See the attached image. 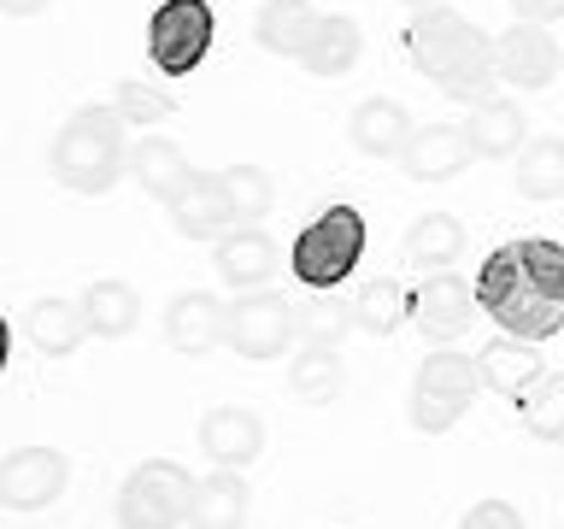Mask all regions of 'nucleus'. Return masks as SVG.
Returning <instances> with one entry per match:
<instances>
[{"label":"nucleus","mask_w":564,"mask_h":529,"mask_svg":"<svg viewBox=\"0 0 564 529\" xmlns=\"http://www.w3.org/2000/svg\"><path fill=\"white\" fill-rule=\"evenodd\" d=\"M412 65L430 77L447 100H465V106H482L494 100V35H482L465 12L453 7H423L412 18Z\"/></svg>","instance_id":"obj_1"},{"label":"nucleus","mask_w":564,"mask_h":529,"mask_svg":"<svg viewBox=\"0 0 564 529\" xmlns=\"http://www.w3.org/2000/svg\"><path fill=\"white\" fill-rule=\"evenodd\" d=\"M253 35L264 53L294 60L312 77H347L365 47V35L347 12H317L312 0H264L253 18Z\"/></svg>","instance_id":"obj_2"},{"label":"nucleus","mask_w":564,"mask_h":529,"mask_svg":"<svg viewBox=\"0 0 564 529\" xmlns=\"http://www.w3.org/2000/svg\"><path fill=\"white\" fill-rule=\"evenodd\" d=\"M276 206V183L264 165H229V171H194L188 188L165 206L176 236L188 241H218L241 224H259Z\"/></svg>","instance_id":"obj_3"},{"label":"nucleus","mask_w":564,"mask_h":529,"mask_svg":"<svg viewBox=\"0 0 564 529\" xmlns=\"http://www.w3.org/2000/svg\"><path fill=\"white\" fill-rule=\"evenodd\" d=\"M59 188L70 194H106L130 165V123L112 100L106 106H77L65 118V130L53 136V153H47Z\"/></svg>","instance_id":"obj_4"},{"label":"nucleus","mask_w":564,"mask_h":529,"mask_svg":"<svg viewBox=\"0 0 564 529\" xmlns=\"http://www.w3.org/2000/svg\"><path fill=\"white\" fill-rule=\"evenodd\" d=\"M476 306H482L506 335H518V342H553L564 330V300H546L535 282H529V271L518 264L511 247H494L482 259V271H476Z\"/></svg>","instance_id":"obj_5"},{"label":"nucleus","mask_w":564,"mask_h":529,"mask_svg":"<svg viewBox=\"0 0 564 529\" xmlns=\"http://www.w3.org/2000/svg\"><path fill=\"white\" fill-rule=\"evenodd\" d=\"M365 259V212L359 206H329L294 236L289 247V271L294 282H306L312 294H329L335 282H347Z\"/></svg>","instance_id":"obj_6"},{"label":"nucleus","mask_w":564,"mask_h":529,"mask_svg":"<svg viewBox=\"0 0 564 529\" xmlns=\"http://www.w3.org/2000/svg\"><path fill=\"white\" fill-rule=\"evenodd\" d=\"M482 395V370H476V353H453V347H435L417 359V377H412V430L423 435H447L458 418L470 412V400Z\"/></svg>","instance_id":"obj_7"},{"label":"nucleus","mask_w":564,"mask_h":529,"mask_svg":"<svg viewBox=\"0 0 564 529\" xmlns=\"http://www.w3.org/2000/svg\"><path fill=\"white\" fill-rule=\"evenodd\" d=\"M188 500H194V483L176 458H141L118 488V523L123 529H183Z\"/></svg>","instance_id":"obj_8"},{"label":"nucleus","mask_w":564,"mask_h":529,"mask_svg":"<svg viewBox=\"0 0 564 529\" xmlns=\"http://www.w3.org/2000/svg\"><path fill=\"white\" fill-rule=\"evenodd\" d=\"M212 47V7L206 0H159L148 18V60L159 77H188Z\"/></svg>","instance_id":"obj_9"},{"label":"nucleus","mask_w":564,"mask_h":529,"mask_svg":"<svg viewBox=\"0 0 564 529\" xmlns=\"http://www.w3.org/2000/svg\"><path fill=\"white\" fill-rule=\"evenodd\" d=\"M300 324V312L289 306L282 294L271 289H247L236 294V306H229V324H224V347H236L241 359H282V353L294 347V330Z\"/></svg>","instance_id":"obj_10"},{"label":"nucleus","mask_w":564,"mask_h":529,"mask_svg":"<svg viewBox=\"0 0 564 529\" xmlns=\"http://www.w3.org/2000/svg\"><path fill=\"white\" fill-rule=\"evenodd\" d=\"M558 65H564V47L553 42L546 24H529L518 18L506 35H494V77L511 83V88H553L558 83Z\"/></svg>","instance_id":"obj_11"},{"label":"nucleus","mask_w":564,"mask_h":529,"mask_svg":"<svg viewBox=\"0 0 564 529\" xmlns=\"http://www.w3.org/2000/svg\"><path fill=\"white\" fill-rule=\"evenodd\" d=\"M70 458L59 447H18L0 458V506L7 511H42L65 494Z\"/></svg>","instance_id":"obj_12"},{"label":"nucleus","mask_w":564,"mask_h":529,"mask_svg":"<svg viewBox=\"0 0 564 529\" xmlns=\"http://www.w3.org/2000/svg\"><path fill=\"white\" fill-rule=\"evenodd\" d=\"M224 324H229V306L206 289H183L165 306V342L188 353V359H206L212 347H224Z\"/></svg>","instance_id":"obj_13"},{"label":"nucleus","mask_w":564,"mask_h":529,"mask_svg":"<svg viewBox=\"0 0 564 529\" xmlns=\"http://www.w3.org/2000/svg\"><path fill=\"white\" fill-rule=\"evenodd\" d=\"M541 342H518V335H494V342L476 353V370H482V388L518 406L523 395H535L546 377V359L535 353Z\"/></svg>","instance_id":"obj_14"},{"label":"nucleus","mask_w":564,"mask_h":529,"mask_svg":"<svg viewBox=\"0 0 564 529\" xmlns=\"http://www.w3.org/2000/svg\"><path fill=\"white\" fill-rule=\"evenodd\" d=\"M470 159H476V148L458 123H423V130H412V141H405L400 171L412 176V183H453Z\"/></svg>","instance_id":"obj_15"},{"label":"nucleus","mask_w":564,"mask_h":529,"mask_svg":"<svg viewBox=\"0 0 564 529\" xmlns=\"http://www.w3.org/2000/svg\"><path fill=\"white\" fill-rule=\"evenodd\" d=\"M264 447V418L253 406H212L200 418V453L212 465H229V471H247Z\"/></svg>","instance_id":"obj_16"},{"label":"nucleus","mask_w":564,"mask_h":529,"mask_svg":"<svg viewBox=\"0 0 564 529\" xmlns=\"http://www.w3.org/2000/svg\"><path fill=\"white\" fill-rule=\"evenodd\" d=\"M276 241L264 236L259 224H241V229H229V236H218V247H212V264H218V277L229 282V289H259V282H271L276 277Z\"/></svg>","instance_id":"obj_17"},{"label":"nucleus","mask_w":564,"mask_h":529,"mask_svg":"<svg viewBox=\"0 0 564 529\" xmlns=\"http://www.w3.org/2000/svg\"><path fill=\"white\" fill-rule=\"evenodd\" d=\"M247 511H253V488H247V476L218 465L212 476L194 483L188 529H247Z\"/></svg>","instance_id":"obj_18"},{"label":"nucleus","mask_w":564,"mask_h":529,"mask_svg":"<svg viewBox=\"0 0 564 529\" xmlns=\"http://www.w3.org/2000/svg\"><path fill=\"white\" fill-rule=\"evenodd\" d=\"M470 306H476V282L453 277V271H435L430 282H423L412 317H417V330L430 335V342H453V335L470 324Z\"/></svg>","instance_id":"obj_19"},{"label":"nucleus","mask_w":564,"mask_h":529,"mask_svg":"<svg viewBox=\"0 0 564 529\" xmlns=\"http://www.w3.org/2000/svg\"><path fill=\"white\" fill-rule=\"evenodd\" d=\"M465 136H470L476 159H518L523 141H529V118H523L518 100L494 95V100H482V106H470Z\"/></svg>","instance_id":"obj_20"},{"label":"nucleus","mask_w":564,"mask_h":529,"mask_svg":"<svg viewBox=\"0 0 564 529\" xmlns=\"http://www.w3.org/2000/svg\"><path fill=\"white\" fill-rule=\"evenodd\" d=\"M347 141L365 159H400L405 141H412V118H405V106H394V100H359L347 118Z\"/></svg>","instance_id":"obj_21"},{"label":"nucleus","mask_w":564,"mask_h":529,"mask_svg":"<svg viewBox=\"0 0 564 529\" xmlns=\"http://www.w3.org/2000/svg\"><path fill=\"white\" fill-rule=\"evenodd\" d=\"M83 317H88V335H100V342H118V335H130L141 324V289L123 277H100L83 289Z\"/></svg>","instance_id":"obj_22"},{"label":"nucleus","mask_w":564,"mask_h":529,"mask_svg":"<svg viewBox=\"0 0 564 529\" xmlns=\"http://www.w3.org/2000/svg\"><path fill=\"white\" fill-rule=\"evenodd\" d=\"M130 171H135V183L148 188L159 206H171L176 194L188 188V176H194L188 153L176 148V141H165V136H141L135 148H130Z\"/></svg>","instance_id":"obj_23"},{"label":"nucleus","mask_w":564,"mask_h":529,"mask_svg":"<svg viewBox=\"0 0 564 529\" xmlns=\"http://www.w3.org/2000/svg\"><path fill=\"white\" fill-rule=\"evenodd\" d=\"M24 335H30L35 353H47V359H65V353L83 347L88 317H83L77 300H35L30 317H24Z\"/></svg>","instance_id":"obj_24"},{"label":"nucleus","mask_w":564,"mask_h":529,"mask_svg":"<svg viewBox=\"0 0 564 529\" xmlns=\"http://www.w3.org/2000/svg\"><path fill=\"white\" fill-rule=\"evenodd\" d=\"M412 306H417V294H405V282L370 277L365 289L352 294L347 317H352V330H365V335H394L405 317H412Z\"/></svg>","instance_id":"obj_25"},{"label":"nucleus","mask_w":564,"mask_h":529,"mask_svg":"<svg viewBox=\"0 0 564 529\" xmlns=\"http://www.w3.org/2000/svg\"><path fill=\"white\" fill-rule=\"evenodd\" d=\"M458 253H465V224L453 212H423V218H412V229H405V259L417 271H447Z\"/></svg>","instance_id":"obj_26"},{"label":"nucleus","mask_w":564,"mask_h":529,"mask_svg":"<svg viewBox=\"0 0 564 529\" xmlns=\"http://www.w3.org/2000/svg\"><path fill=\"white\" fill-rule=\"evenodd\" d=\"M289 388H294V400H306V406L341 400L347 365H341V353H335V342H312L306 353H300L294 370H289Z\"/></svg>","instance_id":"obj_27"},{"label":"nucleus","mask_w":564,"mask_h":529,"mask_svg":"<svg viewBox=\"0 0 564 529\" xmlns=\"http://www.w3.org/2000/svg\"><path fill=\"white\" fill-rule=\"evenodd\" d=\"M518 194H523V201H558V194H564V141L558 136L523 141V153H518Z\"/></svg>","instance_id":"obj_28"},{"label":"nucleus","mask_w":564,"mask_h":529,"mask_svg":"<svg viewBox=\"0 0 564 529\" xmlns=\"http://www.w3.org/2000/svg\"><path fill=\"white\" fill-rule=\"evenodd\" d=\"M518 412H523V430L535 441H564V370H546L535 395L518 400Z\"/></svg>","instance_id":"obj_29"},{"label":"nucleus","mask_w":564,"mask_h":529,"mask_svg":"<svg viewBox=\"0 0 564 529\" xmlns=\"http://www.w3.org/2000/svg\"><path fill=\"white\" fill-rule=\"evenodd\" d=\"M518 264L529 271V282L546 294V300H564V241H546V236H523V241H506Z\"/></svg>","instance_id":"obj_30"},{"label":"nucleus","mask_w":564,"mask_h":529,"mask_svg":"<svg viewBox=\"0 0 564 529\" xmlns=\"http://www.w3.org/2000/svg\"><path fill=\"white\" fill-rule=\"evenodd\" d=\"M112 106L123 112V123H159V118H171V112H176V100H171V95H159V88L135 83V77H123V83L112 88Z\"/></svg>","instance_id":"obj_31"},{"label":"nucleus","mask_w":564,"mask_h":529,"mask_svg":"<svg viewBox=\"0 0 564 529\" xmlns=\"http://www.w3.org/2000/svg\"><path fill=\"white\" fill-rule=\"evenodd\" d=\"M458 529H523V511L511 500H476L465 518H458Z\"/></svg>","instance_id":"obj_32"},{"label":"nucleus","mask_w":564,"mask_h":529,"mask_svg":"<svg viewBox=\"0 0 564 529\" xmlns=\"http://www.w3.org/2000/svg\"><path fill=\"white\" fill-rule=\"evenodd\" d=\"M511 12L529 24H553V18H564V0H511Z\"/></svg>","instance_id":"obj_33"},{"label":"nucleus","mask_w":564,"mask_h":529,"mask_svg":"<svg viewBox=\"0 0 564 529\" xmlns=\"http://www.w3.org/2000/svg\"><path fill=\"white\" fill-rule=\"evenodd\" d=\"M47 7H53V0H0V12H7V18H35Z\"/></svg>","instance_id":"obj_34"},{"label":"nucleus","mask_w":564,"mask_h":529,"mask_svg":"<svg viewBox=\"0 0 564 529\" xmlns=\"http://www.w3.org/2000/svg\"><path fill=\"white\" fill-rule=\"evenodd\" d=\"M7 353H12V324L0 317V370H7Z\"/></svg>","instance_id":"obj_35"},{"label":"nucleus","mask_w":564,"mask_h":529,"mask_svg":"<svg viewBox=\"0 0 564 529\" xmlns=\"http://www.w3.org/2000/svg\"><path fill=\"white\" fill-rule=\"evenodd\" d=\"M405 7H417V12H423V7H441V0H405Z\"/></svg>","instance_id":"obj_36"}]
</instances>
